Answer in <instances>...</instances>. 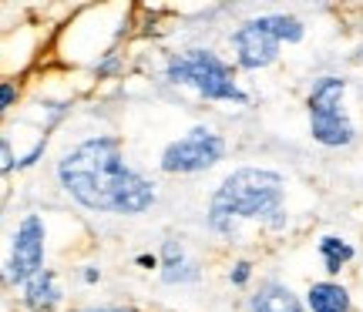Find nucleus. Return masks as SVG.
<instances>
[{
	"label": "nucleus",
	"mask_w": 363,
	"mask_h": 312,
	"mask_svg": "<svg viewBox=\"0 0 363 312\" xmlns=\"http://www.w3.org/2000/svg\"><path fill=\"white\" fill-rule=\"evenodd\" d=\"M57 185L88 212L142 215L158 202L155 185L125 161L115 134H94L57 158Z\"/></svg>",
	"instance_id": "1"
},
{
	"label": "nucleus",
	"mask_w": 363,
	"mask_h": 312,
	"mask_svg": "<svg viewBox=\"0 0 363 312\" xmlns=\"http://www.w3.org/2000/svg\"><path fill=\"white\" fill-rule=\"evenodd\" d=\"M283 192L286 182L279 171L269 168H239L216 188L208 202V229L216 235H235L242 219L283 225Z\"/></svg>",
	"instance_id": "2"
},
{
	"label": "nucleus",
	"mask_w": 363,
	"mask_h": 312,
	"mask_svg": "<svg viewBox=\"0 0 363 312\" xmlns=\"http://www.w3.org/2000/svg\"><path fill=\"white\" fill-rule=\"evenodd\" d=\"M165 81L192 88L206 101H249V94L235 84V71L208 47H189L182 54H172L165 64Z\"/></svg>",
	"instance_id": "3"
},
{
	"label": "nucleus",
	"mask_w": 363,
	"mask_h": 312,
	"mask_svg": "<svg viewBox=\"0 0 363 312\" xmlns=\"http://www.w3.org/2000/svg\"><path fill=\"white\" fill-rule=\"evenodd\" d=\"M303 21L293 13H262L233 30L235 64L242 71H262L279 57V44H299L303 40Z\"/></svg>",
	"instance_id": "4"
},
{
	"label": "nucleus",
	"mask_w": 363,
	"mask_h": 312,
	"mask_svg": "<svg viewBox=\"0 0 363 312\" xmlns=\"http://www.w3.org/2000/svg\"><path fill=\"white\" fill-rule=\"evenodd\" d=\"M343 94H347V78H337V74L316 78L306 94L310 134L323 148H347L357 138V128L343 108Z\"/></svg>",
	"instance_id": "5"
},
{
	"label": "nucleus",
	"mask_w": 363,
	"mask_h": 312,
	"mask_svg": "<svg viewBox=\"0 0 363 312\" xmlns=\"http://www.w3.org/2000/svg\"><path fill=\"white\" fill-rule=\"evenodd\" d=\"M225 155V141H222V134H216L212 128L206 125H199L192 128L189 134H182L179 141L165 144V151H162V171L165 175H199V171H208L216 168Z\"/></svg>",
	"instance_id": "6"
},
{
	"label": "nucleus",
	"mask_w": 363,
	"mask_h": 312,
	"mask_svg": "<svg viewBox=\"0 0 363 312\" xmlns=\"http://www.w3.org/2000/svg\"><path fill=\"white\" fill-rule=\"evenodd\" d=\"M44 242L48 229L40 215H24L13 229L11 255H7V282L11 286H27L34 275L44 272Z\"/></svg>",
	"instance_id": "7"
},
{
	"label": "nucleus",
	"mask_w": 363,
	"mask_h": 312,
	"mask_svg": "<svg viewBox=\"0 0 363 312\" xmlns=\"http://www.w3.org/2000/svg\"><path fill=\"white\" fill-rule=\"evenodd\" d=\"M303 309H306L303 299H299L289 286L276 282V279L262 282V286L249 296V312H303Z\"/></svg>",
	"instance_id": "8"
},
{
	"label": "nucleus",
	"mask_w": 363,
	"mask_h": 312,
	"mask_svg": "<svg viewBox=\"0 0 363 312\" xmlns=\"http://www.w3.org/2000/svg\"><path fill=\"white\" fill-rule=\"evenodd\" d=\"M61 302H65V292L57 286V272L51 269H44L24 286V306L30 312H54Z\"/></svg>",
	"instance_id": "9"
},
{
	"label": "nucleus",
	"mask_w": 363,
	"mask_h": 312,
	"mask_svg": "<svg viewBox=\"0 0 363 312\" xmlns=\"http://www.w3.org/2000/svg\"><path fill=\"white\" fill-rule=\"evenodd\" d=\"M350 292L347 286H340L333 279H323V282H313L310 292H306V309L310 312H350Z\"/></svg>",
	"instance_id": "10"
},
{
	"label": "nucleus",
	"mask_w": 363,
	"mask_h": 312,
	"mask_svg": "<svg viewBox=\"0 0 363 312\" xmlns=\"http://www.w3.org/2000/svg\"><path fill=\"white\" fill-rule=\"evenodd\" d=\"M162 279L169 286H182V282L199 279V265L185 255V248L179 242H165V248H162Z\"/></svg>",
	"instance_id": "11"
},
{
	"label": "nucleus",
	"mask_w": 363,
	"mask_h": 312,
	"mask_svg": "<svg viewBox=\"0 0 363 312\" xmlns=\"http://www.w3.org/2000/svg\"><path fill=\"white\" fill-rule=\"evenodd\" d=\"M353 245L347 242V238H340V235H323L320 238V259H323L326 272L330 275H340V269H347L353 262Z\"/></svg>",
	"instance_id": "12"
},
{
	"label": "nucleus",
	"mask_w": 363,
	"mask_h": 312,
	"mask_svg": "<svg viewBox=\"0 0 363 312\" xmlns=\"http://www.w3.org/2000/svg\"><path fill=\"white\" fill-rule=\"evenodd\" d=\"M249 275H252V262H249V259H239L233 269H229V282H233V286H246Z\"/></svg>",
	"instance_id": "13"
},
{
	"label": "nucleus",
	"mask_w": 363,
	"mask_h": 312,
	"mask_svg": "<svg viewBox=\"0 0 363 312\" xmlns=\"http://www.w3.org/2000/svg\"><path fill=\"white\" fill-rule=\"evenodd\" d=\"M13 101H17V88H13V81H4L0 84V111L13 108Z\"/></svg>",
	"instance_id": "14"
},
{
	"label": "nucleus",
	"mask_w": 363,
	"mask_h": 312,
	"mask_svg": "<svg viewBox=\"0 0 363 312\" xmlns=\"http://www.w3.org/2000/svg\"><path fill=\"white\" fill-rule=\"evenodd\" d=\"M0 155H4V175H11L13 171V151H11V141H7V138L0 141Z\"/></svg>",
	"instance_id": "15"
},
{
	"label": "nucleus",
	"mask_w": 363,
	"mask_h": 312,
	"mask_svg": "<svg viewBox=\"0 0 363 312\" xmlns=\"http://www.w3.org/2000/svg\"><path fill=\"white\" fill-rule=\"evenodd\" d=\"M138 265H142V269H162V255H148V252H145V255H138Z\"/></svg>",
	"instance_id": "16"
},
{
	"label": "nucleus",
	"mask_w": 363,
	"mask_h": 312,
	"mask_svg": "<svg viewBox=\"0 0 363 312\" xmlns=\"http://www.w3.org/2000/svg\"><path fill=\"white\" fill-rule=\"evenodd\" d=\"M81 279H84L88 286H94V282H101V269H94V265H88V269L81 272Z\"/></svg>",
	"instance_id": "17"
},
{
	"label": "nucleus",
	"mask_w": 363,
	"mask_h": 312,
	"mask_svg": "<svg viewBox=\"0 0 363 312\" xmlns=\"http://www.w3.org/2000/svg\"><path fill=\"white\" fill-rule=\"evenodd\" d=\"M74 312H138L131 306H104V309H74Z\"/></svg>",
	"instance_id": "18"
},
{
	"label": "nucleus",
	"mask_w": 363,
	"mask_h": 312,
	"mask_svg": "<svg viewBox=\"0 0 363 312\" xmlns=\"http://www.w3.org/2000/svg\"><path fill=\"white\" fill-rule=\"evenodd\" d=\"M115 67H118V57H115V54H111V57H108L104 64H98V74H111Z\"/></svg>",
	"instance_id": "19"
},
{
	"label": "nucleus",
	"mask_w": 363,
	"mask_h": 312,
	"mask_svg": "<svg viewBox=\"0 0 363 312\" xmlns=\"http://www.w3.org/2000/svg\"><path fill=\"white\" fill-rule=\"evenodd\" d=\"M360 57H363V51H360Z\"/></svg>",
	"instance_id": "20"
}]
</instances>
